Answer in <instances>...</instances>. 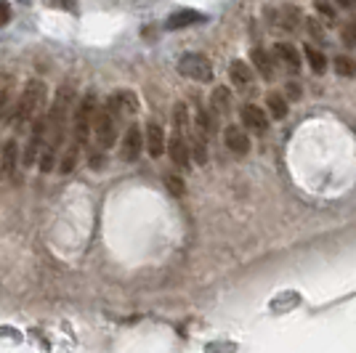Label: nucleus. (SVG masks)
Returning a JSON list of instances; mask_svg holds the SVG:
<instances>
[{
    "mask_svg": "<svg viewBox=\"0 0 356 353\" xmlns=\"http://www.w3.org/2000/svg\"><path fill=\"white\" fill-rule=\"evenodd\" d=\"M45 104H48V85H45L43 80H30V83L24 85V90H22L19 101L14 104L11 115H8L11 128L30 125L35 117L45 115Z\"/></svg>",
    "mask_w": 356,
    "mask_h": 353,
    "instance_id": "f257e3e1",
    "label": "nucleus"
},
{
    "mask_svg": "<svg viewBox=\"0 0 356 353\" xmlns=\"http://www.w3.org/2000/svg\"><path fill=\"white\" fill-rule=\"evenodd\" d=\"M93 117H96V96L88 93L83 101L77 104V109H74V122H72L74 147H83L88 141L90 128H93Z\"/></svg>",
    "mask_w": 356,
    "mask_h": 353,
    "instance_id": "f03ea898",
    "label": "nucleus"
},
{
    "mask_svg": "<svg viewBox=\"0 0 356 353\" xmlns=\"http://www.w3.org/2000/svg\"><path fill=\"white\" fill-rule=\"evenodd\" d=\"M178 72L194 80V83H210L213 80V67L202 54H184L178 59Z\"/></svg>",
    "mask_w": 356,
    "mask_h": 353,
    "instance_id": "7ed1b4c3",
    "label": "nucleus"
},
{
    "mask_svg": "<svg viewBox=\"0 0 356 353\" xmlns=\"http://www.w3.org/2000/svg\"><path fill=\"white\" fill-rule=\"evenodd\" d=\"M30 138H27V147H24V154H22V165L24 167H32L38 157H40V151H43V144H45V133H48V122H45V115L40 117H35L30 122Z\"/></svg>",
    "mask_w": 356,
    "mask_h": 353,
    "instance_id": "20e7f679",
    "label": "nucleus"
},
{
    "mask_svg": "<svg viewBox=\"0 0 356 353\" xmlns=\"http://www.w3.org/2000/svg\"><path fill=\"white\" fill-rule=\"evenodd\" d=\"M90 131H93V138H96L99 149H109L115 144V136H118V120L106 112V106H102V109H96Z\"/></svg>",
    "mask_w": 356,
    "mask_h": 353,
    "instance_id": "39448f33",
    "label": "nucleus"
},
{
    "mask_svg": "<svg viewBox=\"0 0 356 353\" xmlns=\"http://www.w3.org/2000/svg\"><path fill=\"white\" fill-rule=\"evenodd\" d=\"M144 151V133L138 125H128V131L122 136V144H120V157L125 162H136Z\"/></svg>",
    "mask_w": 356,
    "mask_h": 353,
    "instance_id": "423d86ee",
    "label": "nucleus"
},
{
    "mask_svg": "<svg viewBox=\"0 0 356 353\" xmlns=\"http://www.w3.org/2000/svg\"><path fill=\"white\" fill-rule=\"evenodd\" d=\"M16 170H19V144H16V138H8L0 149V178L16 183L19 181Z\"/></svg>",
    "mask_w": 356,
    "mask_h": 353,
    "instance_id": "0eeeda50",
    "label": "nucleus"
},
{
    "mask_svg": "<svg viewBox=\"0 0 356 353\" xmlns=\"http://www.w3.org/2000/svg\"><path fill=\"white\" fill-rule=\"evenodd\" d=\"M165 147H168V141H165V131L157 125V122H149L147 125V133H144V149L149 151V157H163L165 154Z\"/></svg>",
    "mask_w": 356,
    "mask_h": 353,
    "instance_id": "6e6552de",
    "label": "nucleus"
},
{
    "mask_svg": "<svg viewBox=\"0 0 356 353\" xmlns=\"http://www.w3.org/2000/svg\"><path fill=\"white\" fill-rule=\"evenodd\" d=\"M242 125L252 133H266L268 131V117L266 112L255 104H245L242 106Z\"/></svg>",
    "mask_w": 356,
    "mask_h": 353,
    "instance_id": "1a4fd4ad",
    "label": "nucleus"
},
{
    "mask_svg": "<svg viewBox=\"0 0 356 353\" xmlns=\"http://www.w3.org/2000/svg\"><path fill=\"white\" fill-rule=\"evenodd\" d=\"M223 141H226V147L232 149L234 154H239V157H245V154L250 151V136L242 131L239 125H229V128L223 131Z\"/></svg>",
    "mask_w": 356,
    "mask_h": 353,
    "instance_id": "9d476101",
    "label": "nucleus"
},
{
    "mask_svg": "<svg viewBox=\"0 0 356 353\" xmlns=\"http://www.w3.org/2000/svg\"><path fill=\"white\" fill-rule=\"evenodd\" d=\"M165 149H168L170 160L176 162L181 170H184V167H189V141H186V136L176 133V136L170 138V144H168Z\"/></svg>",
    "mask_w": 356,
    "mask_h": 353,
    "instance_id": "9b49d317",
    "label": "nucleus"
},
{
    "mask_svg": "<svg viewBox=\"0 0 356 353\" xmlns=\"http://www.w3.org/2000/svg\"><path fill=\"white\" fill-rule=\"evenodd\" d=\"M197 22H205V16L200 14V11H192V8H184V11H176V14L168 16L165 27L168 30H184V27H192Z\"/></svg>",
    "mask_w": 356,
    "mask_h": 353,
    "instance_id": "f8f14e48",
    "label": "nucleus"
},
{
    "mask_svg": "<svg viewBox=\"0 0 356 353\" xmlns=\"http://www.w3.org/2000/svg\"><path fill=\"white\" fill-rule=\"evenodd\" d=\"M274 54H277V59L282 61L293 74L300 72V56H298V51L290 43H277L274 45Z\"/></svg>",
    "mask_w": 356,
    "mask_h": 353,
    "instance_id": "ddd939ff",
    "label": "nucleus"
},
{
    "mask_svg": "<svg viewBox=\"0 0 356 353\" xmlns=\"http://www.w3.org/2000/svg\"><path fill=\"white\" fill-rule=\"evenodd\" d=\"M250 59H252L255 69L261 72V77H264V80H274V61H271V56H268L264 48H252Z\"/></svg>",
    "mask_w": 356,
    "mask_h": 353,
    "instance_id": "4468645a",
    "label": "nucleus"
},
{
    "mask_svg": "<svg viewBox=\"0 0 356 353\" xmlns=\"http://www.w3.org/2000/svg\"><path fill=\"white\" fill-rule=\"evenodd\" d=\"M210 106L216 115H229L232 112V90L229 88H216L210 93Z\"/></svg>",
    "mask_w": 356,
    "mask_h": 353,
    "instance_id": "2eb2a0df",
    "label": "nucleus"
},
{
    "mask_svg": "<svg viewBox=\"0 0 356 353\" xmlns=\"http://www.w3.org/2000/svg\"><path fill=\"white\" fill-rule=\"evenodd\" d=\"M229 77H232V83L239 85V88H245V85H250L252 83V69L250 64H245V61H232V67H229Z\"/></svg>",
    "mask_w": 356,
    "mask_h": 353,
    "instance_id": "dca6fc26",
    "label": "nucleus"
},
{
    "mask_svg": "<svg viewBox=\"0 0 356 353\" xmlns=\"http://www.w3.org/2000/svg\"><path fill=\"white\" fill-rule=\"evenodd\" d=\"M11 93H14V80L11 77H6L3 83H0V120H6L11 115V109H14V104H11Z\"/></svg>",
    "mask_w": 356,
    "mask_h": 353,
    "instance_id": "f3484780",
    "label": "nucleus"
},
{
    "mask_svg": "<svg viewBox=\"0 0 356 353\" xmlns=\"http://www.w3.org/2000/svg\"><path fill=\"white\" fill-rule=\"evenodd\" d=\"M303 54H306V61H309V67H312L314 74H325L327 72V56L319 51V48L306 45V48H303Z\"/></svg>",
    "mask_w": 356,
    "mask_h": 353,
    "instance_id": "a211bd4d",
    "label": "nucleus"
},
{
    "mask_svg": "<svg viewBox=\"0 0 356 353\" xmlns=\"http://www.w3.org/2000/svg\"><path fill=\"white\" fill-rule=\"evenodd\" d=\"M266 106H268V112H271V117L274 120L287 117V99H284L282 93H268Z\"/></svg>",
    "mask_w": 356,
    "mask_h": 353,
    "instance_id": "6ab92c4d",
    "label": "nucleus"
},
{
    "mask_svg": "<svg viewBox=\"0 0 356 353\" xmlns=\"http://www.w3.org/2000/svg\"><path fill=\"white\" fill-rule=\"evenodd\" d=\"M77 160H80V147H70L67 151H64V157L59 160V173L61 176H67V173H72L74 165H77Z\"/></svg>",
    "mask_w": 356,
    "mask_h": 353,
    "instance_id": "aec40b11",
    "label": "nucleus"
},
{
    "mask_svg": "<svg viewBox=\"0 0 356 353\" xmlns=\"http://www.w3.org/2000/svg\"><path fill=\"white\" fill-rule=\"evenodd\" d=\"M332 67H335V72L341 74V77H354L356 74V61L351 56H335Z\"/></svg>",
    "mask_w": 356,
    "mask_h": 353,
    "instance_id": "412c9836",
    "label": "nucleus"
},
{
    "mask_svg": "<svg viewBox=\"0 0 356 353\" xmlns=\"http://www.w3.org/2000/svg\"><path fill=\"white\" fill-rule=\"evenodd\" d=\"M341 40H343V45H348V48H356V19H351V22L343 24Z\"/></svg>",
    "mask_w": 356,
    "mask_h": 353,
    "instance_id": "4be33fe9",
    "label": "nucleus"
},
{
    "mask_svg": "<svg viewBox=\"0 0 356 353\" xmlns=\"http://www.w3.org/2000/svg\"><path fill=\"white\" fill-rule=\"evenodd\" d=\"M197 128L202 136H213V131H216V125H213V120L205 109H197Z\"/></svg>",
    "mask_w": 356,
    "mask_h": 353,
    "instance_id": "5701e85b",
    "label": "nucleus"
},
{
    "mask_svg": "<svg viewBox=\"0 0 356 353\" xmlns=\"http://www.w3.org/2000/svg\"><path fill=\"white\" fill-rule=\"evenodd\" d=\"M189 154H194V160L200 162V165H205L208 162V147H205V141L202 138H197L189 144Z\"/></svg>",
    "mask_w": 356,
    "mask_h": 353,
    "instance_id": "b1692460",
    "label": "nucleus"
},
{
    "mask_svg": "<svg viewBox=\"0 0 356 353\" xmlns=\"http://www.w3.org/2000/svg\"><path fill=\"white\" fill-rule=\"evenodd\" d=\"M282 19H284V24H287V30H296L298 22H303V19H300V11H298V8H293V6H287V8H284Z\"/></svg>",
    "mask_w": 356,
    "mask_h": 353,
    "instance_id": "393cba45",
    "label": "nucleus"
},
{
    "mask_svg": "<svg viewBox=\"0 0 356 353\" xmlns=\"http://www.w3.org/2000/svg\"><path fill=\"white\" fill-rule=\"evenodd\" d=\"M165 186H168V192L173 194V197H181V194L186 192V183L181 181L178 176H168L165 178Z\"/></svg>",
    "mask_w": 356,
    "mask_h": 353,
    "instance_id": "a878e982",
    "label": "nucleus"
},
{
    "mask_svg": "<svg viewBox=\"0 0 356 353\" xmlns=\"http://www.w3.org/2000/svg\"><path fill=\"white\" fill-rule=\"evenodd\" d=\"M11 22V6L6 0H0V27H6Z\"/></svg>",
    "mask_w": 356,
    "mask_h": 353,
    "instance_id": "bb28decb",
    "label": "nucleus"
},
{
    "mask_svg": "<svg viewBox=\"0 0 356 353\" xmlns=\"http://www.w3.org/2000/svg\"><path fill=\"white\" fill-rule=\"evenodd\" d=\"M316 11H319V14L325 16L327 24H330V22L335 19V8H332V6H327V3H316Z\"/></svg>",
    "mask_w": 356,
    "mask_h": 353,
    "instance_id": "cd10ccee",
    "label": "nucleus"
},
{
    "mask_svg": "<svg viewBox=\"0 0 356 353\" xmlns=\"http://www.w3.org/2000/svg\"><path fill=\"white\" fill-rule=\"evenodd\" d=\"M287 90H290V96H293V99H298V96H300V88H298L296 83H290V88H287Z\"/></svg>",
    "mask_w": 356,
    "mask_h": 353,
    "instance_id": "c85d7f7f",
    "label": "nucleus"
}]
</instances>
